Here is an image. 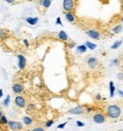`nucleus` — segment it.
Listing matches in <instances>:
<instances>
[{
	"label": "nucleus",
	"instance_id": "423d86ee",
	"mask_svg": "<svg viewBox=\"0 0 123 131\" xmlns=\"http://www.w3.org/2000/svg\"><path fill=\"white\" fill-rule=\"evenodd\" d=\"M26 64H27V60L25 58V56H23V54H18L17 56V66H18V68H19V70L25 69Z\"/></svg>",
	"mask_w": 123,
	"mask_h": 131
},
{
	"label": "nucleus",
	"instance_id": "72a5a7b5",
	"mask_svg": "<svg viewBox=\"0 0 123 131\" xmlns=\"http://www.w3.org/2000/svg\"><path fill=\"white\" fill-rule=\"evenodd\" d=\"M117 78H119V79H123V73L122 72L117 73Z\"/></svg>",
	"mask_w": 123,
	"mask_h": 131
},
{
	"label": "nucleus",
	"instance_id": "e433bc0d",
	"mask_svg": "<svg viewBox=\"0 0 123 131\" xmlns=\"http://www.w3.org/2000/svg\"><path fill=\"white\" fill-rule=\"evenodd\" d=\"M2 95H4V92H2V89H0V98L2 97Z\"/></svg>",
	"mask_w": 123,
	"mask_h": 131
},
{
	"label": "nucleus",
	"instance_id": "a878e982",
	"mask_svg": "<svg viewBox=\"0 0 123 131\" xmlns=\"http://www.w3.org/2000/svg\"><path fill=\"white\" fill-rule=\"evenodd\" d=\"M35 110V105L34 104H28L27 105V111H34Z\"/></svg>",
	"mask_w": 123,
	"mask_h": 131
},
{
	"label": "nucleus",
	"instance_id": "f8f14e48",
	"mask_svg": "<svg viewBox=\"0 0 123 131\" xmlns=\"http://www.w3.org/2000/svg\"><path fill=\"white\" fill-rule=\"evenodd\" d=\"M51 4H52V0H39V5L40 6H42L44 9L50 8Z\"/></svg>",
	"mask_w": 123,
	"mask_h": 131
},
{
	"label": "nucleus",
	"instance_id": "b1692460",
	"mask_svg": "<svg viewBox=\"0 0 123 131\" xmlns=\"http://www.w3.org/2000/svg\"><path fill=\"white\" fill-rule=\"evenodd\" d=\"M6 37H8L7 32H5V31H0V39H6Z\"/></svg>",
	"mask_w": 123,
	"mask_h": 131
},
{
	"label": "nucleus",
	"instance_id": "ea45409f",
	"mask_svg": "<svg viewBox=\"0 0 123 131\" xmlns=\"http://www.w3.org/2000/svg\"><path fill=\"white\" fill-rule=\"evenodd\" d=\"M121 59H122V62H123V53H122V58Z\"/></svg>",
	"mask_w": 123,
	"mask_h": 131
},
{
	"label": "nucleus",
	"instance_id": "473e14b6",
	"mask_svg": "<svg viewBox=\"0 0 123 131\" xmlns=\"http://www.w3.org/2000/svg\"><path fill=\"white\" fill-rule=\"evenodd\" d=\"M95 97H96V101H102V95L100 94H96Z\"/></svg>",
	"mask_w": 123,
	"mask_h": 131
},
{
	"label": "nucleus",
	"instance_id": "f3484780",
	"mask_svg": "<svg viewBox=\"0 0 123 131\" xmlns=\"http://www.w3.org/2000/svg\"><path fill=\"white\" fill-rule=\"evenodd\" d=\"M108 86H110V96L113 97L115 95V86H114V83L113 81H110Z\"/></svg>",
	"mask_w": 123,
	"mask_h": 131
},
{
	"label": "nucleus",
	"instance_id": "aec40b11",
	"mask_svg": "<svg viewBox=\"0 0 123 131\" xmlns=\"http://www.w3.org/2000/svg\"><path fill=\"white\" fill-rule=\"evenodd\" d=\"M85 45H86V46H87V49H89V50H95V49L97 48V45L95 44V43L88 42V41H87V42L85 43Z\"/></svg>",
	"mask_w": 123,
	"mask_h": 131
},
{
	"label": "nucleus",
	"instance_id": "5701e85b",
	"mask_svg": "<svg viewBox=\"0 0 123 131\" xmlns=\"http://www.w3.org/2000/svg\"><path fill=\"white\" fill-rule=\"evenodd\" d=\"M53 123H54V120H49V121L45 122L44 127H45V128H50V127H52V125H53Z\"/></svg>",
	"mask_w": 123,
	"mask_h": 131
},
{
	"label": "nucleus",
	"instance_id": "cd10ccee",
	"mask_svg": "<svg viewBox=\"0 0 123 131\" xmlns=\"http://www.w3.org/2000/svg\"><path fill=\"white\" fill-rule=\"evenodd\" d=\"M55 24H58V25H61L62 26V21H61V18L58 17L57 18V20H55Z\"/></svg>",
	"mask_w": 123,
	"mask_h": 131
},
{
	"label": "nucleus",
	"instance_id": "f704fd0d",
	"mask_svg": "<svg viewBox=\"0 0 123 131\" xmlns=\"http://www.w3.org/2000/svg\"><path fill=\"white\" fill-rule=\"evenodd\" d=\"M6 2H8V4H14V2L16 1V0H5Z\"/></svg>",
	"mask_w": 123,
	"mask_h": 131
},
{
	"label": "nucleus",
	"instance_id": "ddd939ff",
	"mask_svg": "<svg viewBox=\"0 0 123 131\" xmlns=\"http://www.w3.org/2000/svg\"><path fill=\"white\" fill-rule=\"evenodd\" d=\"M58 37H59V40L63 41V42H67V41L69 40V36H68V34L64 31H60L58 33Z\"/></svg>",
	"mask_w": 123,
	"mask_h": 131
},
{
	"label": "nucleus",
	"instance_id": "1a4fd4ad",
	"mask_svg": "<svg viewBox=\"0 0 123 131\" xmlns=\"http://www.w3.org/2000/svg\"><path fill=\"white\" fill-rule=\"evenodd\" d=\"M12 91L15 93V94H17V95L21 94V93L24 92V86H23V84H20V83H15V84H13Z\"/></svg>",
	"mask_w": 123,
	"mask_h": 131
},
{
	"label": "nucleus",
	"instance_id": "f257e3e1",
	"mask_svg": "<svg viewBox=\"0 0 123 131\" xmlns=\"http://www.w3.org/2000/svg\"><path fill=\"white\" fill-rule=\"evenodd\" d=\"M106 114L110 119H113V120H116L121 116L122 114V108L120 107L119 105L116 104H111L106 107Z\"/></svg>",
	"mask_w": 123,
	"mask_h": 131
},
{
	"label": "nucleus",
	"instance_id": "dca6fc26",
	"mask_svg": "<svg viewBox=\"0 0 123 131\" xmlns=\"http://www.w3.org/2000/svg\"><path fill=\"white\" fill-rule=\"evenodd\" d=\"M122 31H123V27H122V25H120V24L112 28V33H113V34H119V33H121Z\"/></svg>",
	"mask_w": 123,
	"mask_h": 131
},
{
	"label": "nucleus",
	"instance_id": "7ed1b4c3",
	"mask_svg": "<svg viewBox=\"0 0 123 131\" xmlns=\"http://www.w3.org/2000/svg\"><path fill=\"white\" fill-rule=\"evenodd\" d=\"M86 108L84 107L83 105H77L75 107H71L67 111V114H73V115H81V114L85 113Z\"/></svg>",
	"mask_w": 123,
	"mask_h": 131
},
{
	"label": "nucleus",
	"instance_id": "0eeeda50",
	"mask_svg": "<svg viewBox=\"0 0 123 131\" xmlns=\"http://www.w3.org/2000/svg\"><path fill=\"white\" fill-rule=\"evenodd\" d=\"M93 121L97 124H102V123H105L106 122V118L103 113H95L93 115Z\"/></svg>",
	"mask_w": 123,
	"mask_h": 131
},
{
	"label": "nucleus",
	"instance_id": "a19ab883",
	"mask_svg": "<svg viewBox=\"0 0 123 131\" xmlns=\"http://www.w3.org/2000/svg\"><path fill=\"white\" fill-rule=\"evenodd\" d=\"M120 131H123V130H120Z\"/></svg>",
	"mask_w": 123,
	"mask_h": 131
},
{
	"label": "nucleus",
	"instance_id": "2f4dec72",
	"mask_svg": "<svg viewBox=\"0 0 123 131\" xmlns=\"http://www.w3.org/2000/svg\"><path fill=\"white\" fill-rule=\"evenodd\" d=\"M76 124H77L78 125V127H84V122H81V121H77V122H76Z\"/></svg>",
	"mask_w": 123,
	"mask_h": 131
},
{
	"label": "nucleus",
	"instance_id": "2eb2a0df",
	"mask_svg": "<svg viewBox=\"0 0 123 131\" xmlns=\"http://www.w3.org/2000/svg\"><path fill=\"white\" fill-rule=\"evenodd\" d=\"M26 21H27V24H29V25H36V24L39 23V18L37 17H27Z\"/></svg>",
	"mask_w": 123,
	"mask_h": 131
},
{
	"label": "nucleus",
	"instance_id": "4c0bfd02",
	"mask_svg": "<svg viewBox=\"0 0 123 131\" xmlns=\"http://www.w3.org/2000/svg\"><path fill=\"white\" fill-rule=\"evenodd\" d=\"M2 114H4V112H2V110H0V116H1Z\"/></svg>",
	"mask_w": 123,
	"mask_h": 131
},
{
	"label": "nucleus",
	"instance_id": "a211bd4d",
	"mask_svg": "<svg viewBox=\"0 0 123 131\" xmlns=\"http://www.w3.org/2000/svg\"><path fill=\"white\" fill-rule=\"evenodd\" d=\"M86 51H87V46L83 44V45H78L77 46V52L79 54H83V53H86Z\"/></svg>",
	"mask_w": 123,
	"mask_h": 131
},
{
	"label": "nucleus",
	"instance_id": "bb28decb",
	"mask_svg": "<svg viewBox=\"0 0 123 131\" xmlns=\"http://www.w3.org/2000/svg\"><path fill=\"white\" fill-rule=\"evenodd\" d=\"M119 62H120V60H119V59H114L113 61H112V63H113L114 66H119V64H120Z\"/></svg>",
	"mask_w": 123,
	"mask_h": 131
},
{
	"label": "nucleus",
	"instance_id": "c9c22d12",
	"mask_svg": "<svg viewBox=\"0 0 123 131\" xmlns=\"http://www.w3.org/2000/svg\"><path fill=\"white\" fill-rule=\"evenodd\" d=\"M117 93H119L120 96H122V97H123V92H122V91H117Z\"/></svg>",
	"mask_w": 123,
	"mask_h": 131
},
{
	"label": "nucleus",
	"instance_id": "c85d7f7f",
	"mask_svg": "<svg viewBox=\"0 0 123 131\" xmlns=\"http://www.w3.org/2000/svg\"><path fill=\"white\" fill-rule=\"evenodd\" d=\"M65 124H67V122H64V123H61L58 125V129H63V128L65 127Z\"/></svg>",
	"mask_w": 123,
	"mask_h": 131
},
{
	"label": "nucleus",
	"instance_id": "39448f33",
	"mask_svg": "<svg viewBox=\"0 0 123 131\" xmlns=\"http://www.w3.org/2000/svg\"><path fill=\"white\" fill-rule=\"evenodd\" d=\"M62 7H63L64 12H73V9H75V2H73V0H63Z\"/></svg>",
	"mask_w": 123,
	"mask_h": 131
},
{
	"label": "nucleus",
	"instance_id": "4468645a",
	"mask_svg": "<svg viewBox=\"0 0 123 131\" xmlns=\"http://www.w3.org/2000/svg\"><path fill=\"white\" fill-rule=\"evenodd\" d=\"M23 124L24 125H32L33 124V118L28 115H25L23 116Z\"/></svg>",
	"mask_w": 123,
	"mask_h": 131
},
{
	"label": "nucleus",
	"instance_id": "f03ea898",
	"mask_svg": "<svg viewBox=\"0 0 123 131\" xmlns=\"http://www.w3.org/2000/svg\"><path fill=\"white\" fill-rule=\"evenodd\" d=\"M7 125L12 131H21L24 129L23 122H18V121H8Z\"/></svg>",
	"mask_w": 123,
	"mask_h": 131
},
{
	"label": "nucleus",
	"instance_id": "6e6552de",
	"mask_svg": "<svg viewBox=\"0 0 123 131\" xmlns=\"http://www.w3.org/2000/svg\"><path fill=\"white\" fill-rule=\"evenodd\" d=\"M86 34H87V36H89V37H92V39H94V40H99L100 39V33L97 31V29H88V31H86Z\"/></svg>",
	"mask_w": 123,
	"mask_h": 131
},
{
	"label": "nucleus",
	"instance_id": "20e7f679",
	"mask_svg": "<svg viewBox=\"0 0 123 131\" xmlns=\"http://www.w3.org/2000/svg\"><path fill=\"white\" fill-rule=\"evenodd\" d=\"M14 102H15V105L19 108H24L26 106V98L21 95H17L14 100Z\"/></svg>",
	"mask_w": 123,
	"mask_h": 131
},
{
	"label": "nucleus",
	"instance_id": "6ab92c4d",
	"mask_svg": "<svg viewBox=\"0 0 123 131\" xmlns=\"http://www.w3.org/2000/svg\"><path fill=\"white\" fill-rule=\"evenodd\" d=\"M122 43H123V41H122V40H119V41H116L115 43H113V45L111 46V49H112V50H116V49H119L120 46L122 45Z\"/></svg>",
	"mask_w": 123,
	"mask_h": 131
},
{
	"label": "nucleus",
	"instance_id": "9b49d317",
	"mask_svg": "<svg viewBox=\"0 0 123 131\" xmlns=\"http://www.w3.org/2000/svg\"><path fill=\"white\" fill-rule=\"evenodd\" d=\"M64 17L67 19V21H69V23H75L76 21V16L72 12H65Z\"/></svg>",
	"mask_w": 123,
	"mask_h": 131
},
{
	"label": "nucleus",
	"instance_id": "7c9ffc66",
	"mask_svg": "<svg viewBox=\"0 0 123 131\" xmlns=\"http://www.w3.org/2000/svg\"><path fill=\"white\" fill-rule=\"evenodd\" d=\"M23 43H24V45H25V46H26V48H28V46H29V42H28V41H27L26 39H25V40H24V41H23Z\"/></svg>",
	"mask_w": 123,
	"mask_h": 131
},
{
	"label": "nucleus",
	"instance_id": "c756f323",
	"mask_svg": "<svg viewBox=\"0 0 123 131\" xmlns=\"http://www.w3.org/2000/svg\"><path fill=\"white\" fill-rule=\"evenodd\" d=\"M75 46H76V43L75 42H71L70 44H68V48H69V49H72V48H75Z\"/></svg>",
	"mask_w": 123,
	"mask_h": 131
},
{
	"label": "nucleus",
	"instance_id": "393cba45",
	"mask_svg": "<svg viewBox=\"0 0 123 131\" xmlns=\"http://www.w3.org/2000/svg\"><path fill=\"white\" fill-rule=\"evenodd\" d=\"M29 131H44V128L43 127H35V128H33V129H31Z\"/></svg>",
	"mask_w": 123,
	"mask_h": 131
},
{
	"label": "nucleus",
	"instance_id": "412c9836",
	"mask_svg": "<svg viewBox=\"0 0 123 131\" xmlns=\"http://www.w3.org/2000/svg\"><path fill=\"white\" fill-rule=\"evenodd\" d=\"M0 123L1 124H7L8 123V119L5 114H2V115L0 116Z\"/></svg>",
	"mask_w": 123,
	"mask_h": 131
},
{
	"label": "nucleus",
	"instance_id": "9d476101",
	"mask_svg": "<svg viewBox=\"0 0 123 131\" xmlns=\"http://www.w3.org/2000/svg\"><path fill=\"white\" fill-rule=\"evenodd\" d=\"M87 66H88L89 69H95L98 66V60L95 57H89L87 59Z\"/></svg>",
	"mask_w": 123,
	"mask_h": 131
},
{
	"label": "nucleus",
	"instance_id": "4be33fe9",
	"mask_svg": "<svg viewBox=\"0 0 123 131\" xmlns=\"http://www.w3.org/2000/svg\"><path fill=\"white\" fill-rule=\"evenodd\" d=\"M9 103H10V95H7L6 98H5V101L2 102V105H4V106H8V105H9Z\"/></svg>",
	"mask_w": 123,
	"mask_h": 131
},
{
	"label": "nucleus",
	"instance_id": "58836bf2",
	"mask_svg": "<svg viewBox=\"0 0 123 131\" xmlns=\"http://www.w3.org/2000/svg\"><path fill=\"white\" fill-rule=\"evenodd\" d=\"M121 20H122V23H123V15H122V18H121Z\"/></svg>",
	"mask_w": 123,
	"mask_h": 131
}]
</instances>
